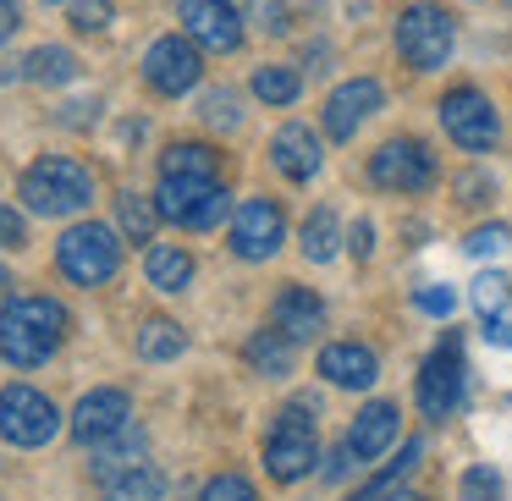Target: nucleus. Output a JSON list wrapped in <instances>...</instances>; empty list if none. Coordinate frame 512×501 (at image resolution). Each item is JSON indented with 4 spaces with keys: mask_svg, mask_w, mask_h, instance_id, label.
Masks as SVG:
<instances>
[{
    "mask_svg": "<svg viewBox=\"0 0 512 501\" xmlns=\"http://www.w3.org/2000/svg\"><path fill=\"white\" fill-rule=\"evenodd\" d=\"M347 248H353V259H369V254H375V226L358 221L353 232H347Z\"/></svg>",
    "mask_w": 512,
    "mask_h": 501,
    "instance_id": "obj_39",
    "label": "nucleus"
},
{
    "mask_svg": "<svg viewBox=\"0 0 512 501\" xmlns=\"http://www.w3.org/2000/svg\"><path fill=\"white\" fill-rule=\"evenodd\" d=\"M67 23L78 28V34H100V28L111 23V0H72Z\"/></svg>",
    "mask_w": 512,
    "mask_h": 501,
    "instance_id": "obj_36",
    "label": "nucleus"
},
{
    "mask_svg": "<svg viewBox=\"0 0 512 501\" xmlns=\"http://www.w3.org/2000/svg\"><path fill=\"white\" fill-rule=\"evenodd\" d=\"M56 435H61V408L45 391L23 386V380L0 386V441L23 446V452H39V446H50Z\"/></svg>",
    "mask_w": 512,
    "mask_h": 501,
    "instance_id": "obj_8",
    "label": "nucleus"
},
{
    "mask_svg": "<svg viewBox=\"0 0 512 501\" xmlns=\"http://www.w3.org/2000/svg\"><path fill=\"white\" fill-rule=\"evenodd\" d=\"M347 468H358V463H353V452H347V441H342L331 452V463H325V479H347Z\"/></svg>",
    "mask_w": 512,
    "mask_h": 501,
    "instance_id": "obj_41",
    "label": "nucleus"
},
{
    "mask_svg": "<svg viewBox=\"0 0 512 501\" xmlns=\"http://www.w3.org/2000/svg\"><path fill=\"white\" fill-rule=\"evenodd\" d=\"M188 347V336H182V325L177 320H144V331H138V358L144 364H171V358Z\"/></svg>",
    "mask_w": 512,
    "mask_h": 501,
    "instance_id": "obj_28",
    "label": "nucleus"
},
{
    "mask_svg": "<svg viewBox=\"0 0 512 501\" xmlns=\"http://www.w3.org/2000/svg\"><path fill=\"white\" fill-rule=\"evenodd\" d=\"M56 265L72 287H105V281L122 270V237L116 226H100V221H78L61 232L56 243Z\"/></svg>",
    "mask_w": 512,
    "mask_h": 501,
    "instance_id": "obj_4",
    "label": "nucleus"
},
{
    "mask_svg": "<svg viewBox=\"0 0 512 501\" xmlns=\"http://www.w3.org/2000/svg\"><path fill=\"white\" fill-rule=\"evenodd\" d=\"M100 501H166V474L160 468H133V474L111 479V485L100 490Z\"/></svg>",
    "mask_w": 512,
    "mask_h": 501,
    "instance_id": "obj_30",
    "label": "nucleus"
},
{
    "mask_svg": "<svg viewBox=\"0 0 512 501\" xmlns=\"http://www.w3.org/2000/svg\"><path fill=\"white\" fill-rule=\"evenodd\" d=\"M23 72H28L34 83H45V89H61V83L78 78V56H72L67 45H39L34 56L23 61Z\"/></svg>",
    "mask_w": 512,
    "mask_h": 501,
    "instance_id": "obj_29",
    "label": "nucleus"
},
{
    "mask_svg": "<svg viewBox=\"0 0 512 501\" xmlns=\"http://www.w3.org/2000/svg\"><path fill=\"white\" fill-rule=\"evenodd\" d=\"M182 34L199 50L232 56V50L243 45V17H237L232 0H182Z\"/></svg>",
    "mask_w": 512,
    "mask_h": 501,
    "instance_id": "obj_14",
    "label": "nucleus"
},
{
    "mask_svg": "<svg viewBox=\"0 0 512 501\" xmlns=\"http://www.w3.org/2000/svg\"><path fill=\"white\" fill-rule=\"evenodd\" d=\"M155 226H160V204L144 199V193H122L116 199V232L133 237V243H155Z\"/></svg>",
    "mask_w": 512,
    "mask_h": 501,
    "instance_id": "obj_27",
    "label": "nucleus"
},
{
    "mask_svg": "<svg viewBox=\"0 0 512 501\" xmlns=\"http://www.w3.org/2000/svg\"><path fill=\"white\" fill-rule=\"evenodd\" d=\"M287 243V215H281L276 199H243L232 210V254L248 259V265H265V259L281 254Z\"/></svg>",
    "mask_w": 512,
    "mask_h": 501,
    "instance_id": "obj_12",
    "label": "nucleus"
},
{
    "mask_svg": "<svg viewBox=\"0 0 512 501\" xmlns=\"http://www.w3.org/2000/svg\"><path fill=\"white\" fill-rule=\"evenodd\" d=\"M457 45V23L452 12H441L435 0H413L408 12L397 17V56L408 61L413 72H435L452 61Z\"/></svg>",
    "mask_w": 512,
    "mask_h": 501,
    "instance_id": "obj_7",
    "label": "nucleus"
},
{
    "mask_svg": "<svg viewBox=\"0 0 512 501\" xmlns=\"http://www.w3.org/2000/svg\"><path fill=\"white\" fill-rule=\"evenodd\" d=\"M320 375L342 391H369L380 380V353L364 342H325L320 347Z\"/></svg>",
    "mask_w": 512,
    "mask_h": 501,
    "instance_id": "obj_18",
    "label": "nucleus"
},
{
    "mask_svg": "<svg viewBox=\"0 0 512 501\" xmlns=\"http://www.w3.org/2000/svg\"><path fill=\"white\" fill-rule=\"evenodd\" d=\"M336 254H342V221H336V210H314L303 221V259L309 265H331Z\"/></svg>",
    "mask_w": 512,
    "mask_h": 501,
    "instance_id": "obj_25",
    "label": "nucleus"
},
{
    "mask_svg": "<svg viewBox=\"0 0 512 501\" xmlns=\"http://www.w3.org/2000/svg\"><path fill=\"white\" fill-rule=\"evenodd\" d=\"M270 166H276L287 182H314L320 166H325L320 133H314L309 122H287L276 138H270Z\"/></svg>",
    "mask_w": 512,
    "mask_h": 501,
    "instance_id": "obj_16",
    "label": "nucleus"
},
{
    "mask_svg": "<svg viewBox=\"0 0 512 501\" xmlns=\"http://www.w3.org/2000/svg\"><path fill=\"white\" fill-rule=\"evenodd\" d=\"M457 496L463 501H507V485H501V474L490 463H474V468H463V479H457Z\"/></svg>",
    "mask_w": 512,
    "mask_h": 501,
    "instance_id": "obj_32",
    "label": "nucleus"
},
{
    "mask_svg": "<svg viewBox=\"0 0 512 501\" xmlns=\"http://www.w3.org/2000/svg\"><path fill=\"white\" fill-rule=\"evenodd\" d=\"M45 6H72V0H45Z\"/></svg>",
    "mask_w": 512,
    "mask_h": 501,
    "instance_id": "obj_44",
    "label": "nucleus"
},
{
    "mask_svg": "<svg viewBox=\"0 0 512 501\" xmlns=\"http://www.w3.org/2000/svg\"><path fill=\"white\" fill-rule=\"evenodd\" d=\"M160 177H221V155L210 144H171L160 155Z\"/></svg>",
    "mask_w": 512,
    "mask_h": 501,
    "instance_id": "obj_26",
    "label": "nucleus"
},
{
    "mask_svg": "<svg viewBox=\"0 0 512 501\" xmlns=\"http://www.w3.org/2000/svg\"><path fill=\"white\" fill-rule=\"evenodd\" d=\"M419 463H424V441H419V435H413V441H402L397 463H386V468H380V474H369V479H364V485H358V490H353V496H347V501H386L391 490H402V479H408V474H413V468H419Z\"/></svg>",
    "mask_w": 512,
    "mask_h": 501,
    "instance_id": "obj_24",
    "label": "nucleus"
},
{
    "mask_svg": "<svg viewBox=\"0 0 512 501\" xmlns=\"http://www.w3.org/2000/svg\"><path fill=\"white\" fill-rule=\"evenodd\" d=\"M23 28V12H17V0H0V45Z\"/></svg>",
    "mask_w": 512,
    "mask_h": 501,
    "instance_id": "obj_40",
    "label": "nucleus"
},
{
    "mask_svg": "<svg viewBox=\"0 0 512 501\" xmlns=\"http://www.w3.org/2000/svg\"><path fill=\"white\" fill-rule=\"evenodd\" d=\"M474 314H479V331H485V342L496 347H512V281L496 276V270H485V276L474 281Z\"/></svg>",
    "mask_w": 512,
    "mask_h": 501,
    "instance_id": "obj_20",
    "label": "nucleus"
},
{
    "mask_svg": "<svg viewBox=\"0 0 512 501\" xmlns=\"http://www.w3.org/2000/svg\"><path fill=\"white\" fill-rule=\"evenodd\" d=\"M6 292H12V270L0 265V298H6Z\"/></svg>",
    "mask_w": 512,
    "mask_h": 501,
    "instance_id": "obj_42",
    "label": "nucleus"
},
{
    "mask_svg": "<svg viewBox=\"0 0 512 501\" xmlns=\"http://www.w3.org/2000/svg\"><path fill=\"white\" fill-rule=\"evenodd\" d=\"M369 182L386 193H424L435 188V155L419 138H386V144L369 155Z\"/></svg>",
    "mask_w": 512,
    "mask_h": 501,
    "instance_id": "obj_10",
    "label": "nucleus"
},
{
    "mask_svg": "<svg viewBox=\"0 0 512 501\" xmlns=\"http://www.w3.org/2000/svg\"><path fill=\"white\" fill-rule=\"evenodd\" d=\"M127 424H133V397H127L122 386H94V391H83V397H78L67 430H72V441L100 446L105 435L127 430Z\"/></svg>",
    "mask_w": 512,
    "mask_h": 501,
    "instance_id": "obj_13",
    "label": "nucleus"
},
{
    "mask_svg": "<svg viewBox=\"0 0 512 501\" xmlns=\"http://www.w3.org/2000/svg\"><path fill=\"white\" fill-rule=\"evenodd\" d=\"M270 325H276L281 336H292V342H314V336L325 331V298L309 287H281L276 292V309H270Z\"/></svg>",
    "mask_w": 512,
    "mask_h": 501,
    "instance_id": "obj_19",
    "label": "nucleus"
},
{
    "mask_svg": "<svg viewBox=\"0 0 512 501\" xmlns=\"http://www.w3.org/2000/svg\"><path fill=\"white\" fill-rule=\"evenodd\" d=\"M72 314L56 298H12L0 309V358L12 369H39L61 353Z\"/></svg>",
    "mask_w": 512,
    "mask_h": 501,
    "instance_id": "obj_1",
    "label": "nucleus"
},
{
    "mask_svg": "<svg viewBox=\"0 0 512 501\" xmlns=\"http://www.w3.org/2000/svg\"><path fill=\"white\" fill-rule=\"evenodd\" d=\"M463 391H468V364H463V342L457 331H446L435 342V353L419 364V380H413V397H419V413L430 424L452 419L463 408Z\"/></svg>",
    "mask_w": 512,
    "mask_h": 501,
    "instance_id": "obj_6",
    "label": "nucleus"
},
{
    "mask_svg": "<svg viewBox=\"0 0 512 501\" xmlns=\"http://www.w3.org/2000/svg\"><path fill=\"white\" fill-rule=\"evenodd\" d=\"M144 452H149V435L138 430V424H127V430L105 435L100 446H89V474L100 479V485H111V479L144 468Z\"/></svg>",
    "mask_w": 512,
    "mask_h": 501,
    "instance_id": "obj_21",
    "label": "nucleus"
},
{
    "mask_svg": "<svg viewBox=\"0 0 512 501\" xmlns=\"http://www.w3.org/2000/svg\"><path fill=\"white\" fill-rule=\"evenodd\" d=\"M380 105H386V89H380L375 78L342 83V89H331V100H325V133H331L336 144H347V138H353L358 127L380 111Z\"/></svg>",
    "mask_w": 512,
    "mask_h": 501,
    "instance_id": "obj_15",
    "label": "nucleus"
},
{
    "mask_svg": "<svg viewBox=\"0 0 512 501\" xmlns=\"http://www.w3.org/2000/svg\"><path fill=\"white\" fill-rule=\"evenodd\" d=\"M199 78H204V56L188 34H160L155 45L144 50V83L155 94H166V100L199 89Z\"/></svg>",
    "mask_w": 512,
    "mask_h": 501,
    "instance_id": "obj_11",
    "label": "nucleus"
},
{
    "mask_svg": "<svg viewBox=\"0 0 512 501\" xmlns=\"http://www.w3.org/2000/svg\"><path fill=\"white\" fill-rule=\"evenodd\" d=\"M463 248H468L474 259H496V254H507V248H512V232H507L501 221H490V226H474Z\"/></svg>",
    "mask_w": 512,
    "mask_h": 501,
    "instance_id": "obj_34",
    "label": "nucleus"
},
{
    "mask_svg": "<svg viewBox=\"0 0 512 501\" xmlns=\"http://www.w3.org/2000/svg\"><path fill=\"white\" fill-rule=\"evenodd\" d=\"M397 435H402L397 402H369V408H358L353 430H347V452H353V463H375L397 446Z\"/></svg>",
    "mask_w": 512,
    "mask_h": 501,
    "instance_id": "obj_17",
    "label": "nucleus"
},
{
    "mask_svg": "<svg viewBox=\"0 0 512 501\" xmlns=\"http://www.w3.org/2000/svg\"><path fill=\"white\" fill-rule=\"evenodd\" d=\"M193 254L182 243H149V254H144V276H149V287L155 292H188L193 287Z\"/></svg>",
    "mask_w": 512,
    "mask_h": 501,
    "instance_id": "obj_22",
    "label": "nucleus"
},
{
    "mask_svg": "<svg viewBox=\"0 0 512 501\" xmlns=\"http://www.w3.org/2000/svg\"><path fill=\"white\" fill-rule=\"evenodd\" d=\"M441 127H446V138H452L457 149H468V155H485V149H496V138H501L496 105H490L474 83L441 94Z\"/></svg>",
    "mask_w": 512,
    "mask_h": 501,
    "instance_id": "obj_9",
    "label": "nucleus"
},
{
    "mask_svg": "<svg viewBox=\"0 0 512 501\" xmlns=\"http://www.w3.org/2000/svg\"><path fill=\"white\" fill-rule=\"evenodd\" d=\"M155 204L160 221L182 226V232H215L232 215V193L221 188V177H160Z\"/></svg>",
    "mask_w": 512,
    "mask_h": 501,
    "instance_id": "obj_5",
    "label": "nucleus"
},
{
    "mask_svg": "<svg viewBox=\"0 0 512 501\" xmlns=\"http://www.w3.org/2000/svg\"><path fill=\"white\" fill-rule=\"evenodd\" d=\"M0 248H28V226L12 204H0Z\"/></svg>",
    "mask_w": 512,
    "mask_h": 501,
    "instance_id": "obj_38",
    "label": "nucleus"
},
{
    "mask_svg": "<svg viewBox=\"0 0 512 501\" xmlns=\"http://www.w3.org/2000/svg\"><path fill=\"white\" fill-rule=\"evenodd\" d=\"M199 116H204L210 127H226V133L243 122V111H237V94H232V89H210V94H204V105H199Z\"/></svg>",
    "mask_w": 512,
    "mask_h": 501,
    "instance_id": "obj_33",
    "label": "nucleus"
},
{
    "mask_svg": "<svg viewBox=\"0 0 512 501\" xmlns=\"http://www.w3.org/2000/svg\"><path fill=\"white\" fill-rule=\"evenodd\" d=\"M413 309H419V314H435V320H446V314L457 309V292L441 287V281H430V287L413 292Z\"/></svg>",
    "mask_w": 512,
    "mask_h": 501,
    "instance_id": "obj_37",
    "label": "nucleus"
},
{
    "mask_svg": "<svg viewBox=\"0 0 512 501\" xmlns=\"http://www.w3.org/2000/svg\"><path fill=\"white\" fill-rule=\"evenodd\" d=\"M17 193H23V204L34 215L61 221V215H83L94 204V177H89V166H78L67 155H45L23 171V188Z\"/></svg>",
    "mask_w": 512,
    "mask_h": 501,
    "instance_id": "obj_2",
    "label": "nucleus"
},
{
    "mask_svg": "<svg viewBox=\"0 0 512 501\" xmlns=\"http://www.w3.org/2000/svg\"><path fill=\"white\" fill-rule=\"evenodd\" d=\"M386 501H424V496H413V490H391Z\"/></svg>",
    "mask_w": 512,
    "mask_h": 501,
    "instance_id": "obj_43",
    "label": "nucleus"
},
{
    "mask_svg": "<svg viewBox=\"0 0 512 501\" xmlns=\"http://www.w3.org/2000/svg\"><path fill=\"white\" fill-rule=\"evenodd\" d=\"M314 463H320L314 408L309 402H287V408L276 413V424H270V435H265V474L276 479V485H298V479L314 474Z\"/></svg>",
    "mask_w": 512,
    "mask_h": 501,
    "instance_id": "obj_3",
    "label": "nucleus"
},
{
    "mask_svg": "<svg viewBox=\"0 0 512 501\" xmlns=\"http://www.w3.org/2000/svg\"><path fill=\"white\" fill-rule=\"evenodd\" d=\"M248 89H254V100H265V105H292L303 94V78L292 67H259Z\"/></svg>",
    "mask_w": 512,
    "mask_h": 501,
    "instance_id": "obj_31",
    "label": "nucleus"
},
{
    "mask_svg": "<svg viewBox=\"0 0 512 501\" xmlns=\"http://www.w3.org/2000/svg\"><path fill=\"white\" fill-rule=\"evenodd\" d=\"M199 501H259V490L243 474H215V479H204Z\"/></svg>",
    "mask_w": 512,
    "mask_h": 501,
    "instance_id": "obj_35",
    "label": "nucleus"
},
{
    "mask_svg": "<svg viewBox=\"0 0 512 501\" xmlns=\"http://www.w3.org/2000/svg\"><path fill=\"white\" fill-rule=\"evenodd\" d=\"M243 358H248V369H254V375L287 380V375H292V358H298V342H292V336H281L276 325H270V331H254V336H248Z\"/></svg>",
    "mask_w": 512,
    "mask_h": 501,
    "instance_id": "obj_23",
    "label": "nucleus"
}]
</instances>
